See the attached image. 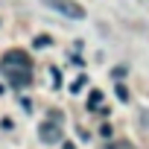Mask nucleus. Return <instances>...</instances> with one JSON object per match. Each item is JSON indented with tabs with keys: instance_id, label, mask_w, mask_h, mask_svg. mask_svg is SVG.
I'll use <instances>...</instances> for the list:
<instances>
[{
	"instance_id": "f257e3e1",
	"label": "nucleus",
	"mask_w": 149,
	"mask_h": 149,
	"mask_svg": "<svg viewBox=\"0 0 149 149\" xmlns=\"http://www.w3.org/2000/svg\"><path fill=\"white\" fill-rule=\"evenodd\" d=\"M41 3H47L53 12H58L64 18H73V21H82L85 18V6H79L76 0H41Z\"/></svg>"
},
{
	"instance_id": "f03ea898",
	"label": "nucleus",
	"mask_w": 149,
	"mask_h": 149,
	"mask_svg": "<svg viewBox=\"0 0 149 149\" xmlns=\"http://www.w3.org/2000/svg\"><path fill=\"white\" fill-rule=\"evenodd\" d=\"M3 73L9 76V82H12L15 88H26V85L32 82V67H6Z\"/></svg>"
},
{
	"instance_id": "7ed1b4c3",
	"label": "nucleus",
	"mask_w": 149,
	"mask_h": 149,
	"mask_svg": "<svg viewBox=\"0 0 149 149\" xmlns=\"http://www.w3.org/2000/svg\"><path fill=\"white\" fill-rule=\"evenodd\" d=\"M0 67H32V61H29V56L24 53V50H9L6 56H3V61H0Z\"/></svg>"
},
{
	"instance_id": "20e7f679",
	"label": "nucleus",
	"mask_w": 149,
	"mask_h": 149,
	"mask_svg": "<svg viewBox=\"0 0 149 149\" xmlns=\"http://www.w3.org/2000/svg\"><path fill=\"white\" fill-rule=\"evenodd\" d=\"M38 137H41L44 143H58V140H61V123H53V120L41 123V126H38Z\"/></svg>"
},
{
	"instance_id": "39448f33",
	"label": "nucleus",
	"mask_w": 149,
	"mask_h": 149,
	"mask_svg": "<svg viewBox=\"0 0 149 149\" xmlns=\"http://www.w3.org/2000/svg\"><path fill=\"white\" fill-rule=\"evenodd\" d=\"M100 102H102V91H91V100H88V105H91V108H100Z\"/></svg>"
},
{
	"instance_id": "423d86ee",
	"label": "nucleus",
	"mask_w": 149,
	"mask_h": 149,
	"mask_svg": "<svg viewBox=\"0 0 149 149\" xmlns=\"http://www.w3.org/2000/svg\"><path fill=\"white\" fill-rule=\"evenodd\" d=\"M105 149H134L132 143H126V140H114V143H108Z\"/></svg>"
},
{
	"instance_id": "0eeeda50",
	"label": "nucleus",
	"mask_w": 149,
	"mask_h": 149,
	"mask_svg": "<svg viewBox=\"0 0 149 149\" xmlns=\"http://www.w3.org/2000/svg\"><path fill=\"white\" fill-rule=\"evenodd\" d=\"M85 82H88V79H85V76H79V79H76V82H73V85H70V91H73V94H79V91H82V85H85Z\"/></svg>"
},
{
	"instance_id": "6e6552de",
	"label": "nucleus",
	"mask_w": 149,
	"mask_h": 149,
	"mask_svg": "<svg viewBox=\"0 0 149 149\" xmlns=\"http://www.w3.org/2000/svg\"><path fill=\"white\" fill-rule=\"evenodd\" d=\"M117 97H120L123 102H129V91H126V85H117Z\"/></svg>"
},
{
	"instance_id": "1a4fd4ad",
	"label": "nucleus",
	"mask_w": 149,
	"mask_h": 149,
	"mask_svg": "<svg viewBox=\"0 0 149 149\" xmlns=\"http://www.w3.org/2000/svg\"><path fill=\"white\" fill-rule=\"evenodd\" d=\"M126 76V67H114V79H123Z\"/></svg>"
}]
</instances>
